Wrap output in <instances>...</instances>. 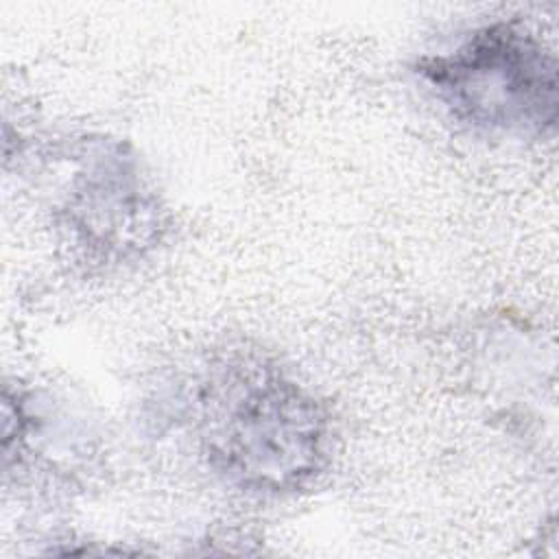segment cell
Wrapping results in <instances>:
<instances>
[{"label": "cell", "instance_id": "cell-1", "mask_svg": "<svg viewBox=\"0 0 559 559\" xmlns=\"http://www.w3.org/2000/svg\"><path fill=\"white\" fill-rule=\"evenodd\" d=\"M201 445L229 483L286 493L325 469L332 426L325 406L275 365L229 362L201 397Z\"/></svg>", "mask_w": 559, "mask_h": 559}, {"label": "cell", "instance_id": "cell-2", "mask_svg": "<svg viewBox=\"0 0 559 559\" xmlns=\"http://www.w3.org/2000/svg\"><path fill=\"white\" fill-rule=\"evenodd\" d=\"M419 76L448 111L487 133H544L557 122L555 57L524 26L493 22L424 57Z\"/></svg>", "mask_w": 559, "mask_h": 559}]
</instances>
